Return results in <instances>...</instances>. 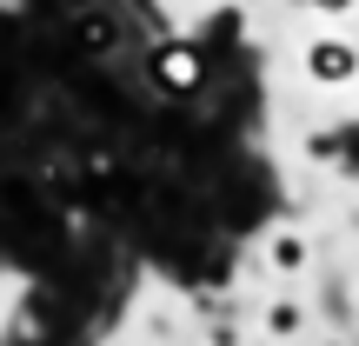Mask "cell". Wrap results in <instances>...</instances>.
Returning <instances> with one entry per match:
<instances>
[{"label":"cell","instance_id":"obj_1","mask_svg":"<svg viewBox=\"0 0 359 346\" xmlns=\"http://www.w3.org/2000/svg\"><path fill=\"white\" fill-rule=\"evenodd\" d=\"M306 74L320 80V87H346V80L359 74L353 40H313V47H306Z\"/></svg>","mask_w":359,"mask_h":346},{"label":"cell","instance_id":"obj_2","mask_svg":"<svg viewBox=\"0 0 359 346\" xmlns=\"http://www.w3.org/2000/svg\"><path fill=\"white\" fill-rule=\"evenodd\" d=\"M154 80H160L167 93H193V87H200V53L180 47V40L154 47Z\"/></svg>","mask_w":359,"mask_h":346},{"label":"cell","instance_id":"obj_3","mask_svg":"<svg viewBox=\"0 0 359 346\" xmlns=\"http://www.w3.org/2000/svg\"><path fill=\"white\" fill-rule=\"evenodd\" d=\"M306 240H299V233H273V240H266V267L273 273H299V267H306Z\"/></svg>","mask_w":359,"mask_h":346},{"label":"cell","instance_id":"obj_4","mask_svg":"<svg viewBox=\"0 0 359 346\" xmlns=\"http://www.w3.org/2000/svg\"><path fill=\"white\" fill-rule=\"evenodd\" d=\"M299 326H306V307H299V300H273L266 307V333L273 340H293Z\"/></svg>","mask_w":359,"mask_h":346},{"label":"cell","instance_id":"obj_5","mask_svg":"<svg viewBox=\"0 0 359 346\" xmlns=\"http://www.w3.org/2000/svg\"><path fill=\"white\" fill-rule=\"evenodd\" d=\"M326 346H346V340H326Z\"/></svg>","mask_w":359,"mask_h":346}]
</instances>
